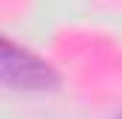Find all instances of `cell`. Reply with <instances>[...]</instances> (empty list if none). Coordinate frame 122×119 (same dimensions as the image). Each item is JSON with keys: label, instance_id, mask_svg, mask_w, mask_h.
I'll return each instance as SVG.
<instances>
[{"label": "cell", "instance_id": "1", "mask_svg": "<svg viewBox=\"0 0 122 119\" xmlns=\"http://www.w3.org/2000/svg\"><path fill=\"white\" fill-rule=\"evenodd\" d=\"M0 82L17 91H51L60 77L43 57L0 34Z\"/></svg>", "mask_w": 122, "mask_h": 119}, {"label": "cell", "instance_id": "2", "mask_svg": "<svg viewBox=\"0 0 122 119\" xmlns=\"http://www.w3.org/2000/svg\"><path fill=\"white\" fill-rule=\"evenodd\" d=\"M117 119H122V114H119V116H117Z\"/></svg>", "mask_w": 122, "mask_h": 119}]
</instances>
